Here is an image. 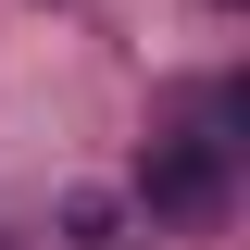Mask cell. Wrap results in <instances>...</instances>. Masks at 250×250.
I'll return each instance as SVG.
<instances>
[{
    "label": "cell",
    "mask_w": 250,
    "mask_h": 250,
    "mask_svg": "<svg viewBox=\"0 0 250 250\" xmlns=\"http://www.w3.org/2000/svg\"><path fill=\"white\" fill-rule=\"evenodd\" d=\"M138 200H150L163 225H213L225 213V138H163L150 175H138Z\"/></svg>",
    "instance_id": "cell-1"
}]
</instances>
